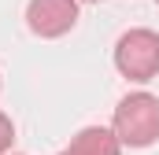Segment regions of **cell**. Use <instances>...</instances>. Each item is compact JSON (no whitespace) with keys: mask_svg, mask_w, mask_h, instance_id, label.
<instances>
[{"mask_svg":"<svg viewBox=\"0 0 159 155\" xmlns=\"http://www.w3.org/2000/svg\"><path fill=\"white\" fill-rule=\"evenodd\" d=\"M26 19H30V30L34 33H41V37H59V33H67L74 26L78 7H74V0H34Z\"/></svg>","mask_w":159,"mask_h":155,"instance_id":"cell-3","label":"cell"},{"mask_svg":"<svg viewBox=\"0 0 159 155\" xmlns=\"http://www.w3.org/2000/svg\"><path fill=\"white\" fill-rule=\"evenodd\" d=\"M115 140H111V133H104V129H85L78 140H74V148L63 155H115Z\"/></svg>","mask_w":159,"mask_h":155,"instance_id":"cell-4","label":"cell"},{"mask_svg":"<svg viewBox=\"0 0 159 155\" xmlns=\"http://www.w3.org/2000/svg\"><path fill=\"white\" fill-rule=\"evenodd\" d=\"M7 144H11V122H7V118L0 115V152H4Z\"/></svg>","mask_w":159,"mask_h":155,"instance_id":"cell-5","label":"cell"},{"mask_svg":"<svg viewBox=\"0 0 159 155\" xmlns=\"http://www.w3.org/2000/svg\"><path fill=\"white\" fill-rule=\"evenodd\" d=\"M115 63L126 78L133 81H148V78L159 70V37L148 33V30H133L119 41L115 48Z\"/></svg>","mask_w":159,"mask_h":155,"instance_id":"cell-2","label":"cell"},{"mask_svg":"<svg viewBox=\"0 0 159 155\" xmlns=\"http://www.w3.org/2000/svg\"><path fill=\"white\" fill-rule=\"evenodd\" d=\"M115 129L126 144L133 148H144L159 137V100L148 92H137V96H126L115 111Z\"/></svg>","mask_w":159,"mask_h":155,"instance_id":"cell-1","label":"cell"}]
</instances>
